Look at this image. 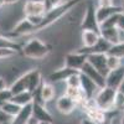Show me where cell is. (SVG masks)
<instances>
[{
    "label": "cell",
    "instance_id": "obj_1",
    "mask_svg": "<svg viewBox=\"0 0 124 124\" xmlns=\"http://www.w3.org/2000/svg\"><path fill=\"white\" fill-rule=\"evenodd\" d=\"M21 54L29 60H44L51 54V46L40 37H31L23 45Z\"/></svg>",
    "mask_w": 124,
    "mask_h": 124
},
{
    "label": "cell",
    "instance_id": "obj_2",
    "mask_svg": "<svg viewBox=\"0 0 124 124\" xmlns=\"http://www.w3.org/2000/svg\"><path fill=\"white\" fill-rule=\"evenodd\" d=\"M117 89L110 88L108 86L99 88L94 96V101L97 103V107L104 112H113L114 109V98H116Z\"/></svg>",
    "mask_w": 124,
    "mask_h": 124
},
{
    "label": "cell",
    "instance_id": "obj_3",
    "mask_svg": "<svg viewBox=\"0 0 124 124\" xmlns=\"http://www.w3.org/2000/svg\"><path fill=\"white\" fill-rule=\"evenodd\" d=\"M96 9L97 6H94L92 1H88L86 5V11L85 15L82 17V21L79 24V29L82 30H93L96 32L101 34V26L97 20V14H96Z\"/></svg>",
    "mask_w": 124,
    "mask_h": 124
},
{
    "label": "cell",
    "instance_id": "obj_4",
    "mask_svg": "<svg viewBox=\"0 0 124 124\" xmlns=\"http://www.w3.org/2000/svg\"><path fill=\"white\" fill-rule=\"evenodd\" d=\"M87 62V55L79 51H71V52L65 55L63 58V65L68 68L81 71L83 65Z\"/></svg>",
    "mask_w": 124,
    "mask_h": 124
},
{
    "label": "cell",
    "instance_id": "obj_5",
    "mask_svg": "<svg viewBox=\"0 0 124 124\" xmlns=\"http://www.w3.org/2000/svg\"><path fill=\"white\" fill-rule=\"evenodd\" d=\"M77 106L78 103L75 99H72L71 97H68L67 94H65V93L58 96V98L56 99V109L58 113H61L63 116L72 114L77 109Z\"/></svg>",
    "mask_w": 124,
    "mask_h": 124
},
{
    "label": "cell",
    "instance_id": "obj_6",
    "mask_svg": "<svg viewBox=\"0 0 124 124\" xmlns=\"http://www.w3.org/2000/svg\"><path fill=\"white\" fill-rule=\"evenodd\" d=\"M24 77L26 81L27 91H30V92H34L42 83V73H41V71L39 68H31L29 71H25Z\"/></svg>",
    "mask_w": 124,
    "mask_h": 124
},
{
    "label": "cell",
    "instance_id": "obj_7",
    "mask_svg": "<svg viewBox=\"0 0 124 124\" xmlns=\"http://www.w3.org/2000/svg\"><path fill=\"white\" fill-rule=\"evenodd\" d=\"M79 72H82L83 75L89 77L99 88L106 87V76H103L98 70H96L91 63H88V62H86V63L83 65V67L81 68Z\"/></svg>",
    "mask_w": 124,
    "mask_h": 124
},
{
    "label": "cell",
    "instance_id": "obj_8",
    "mask_svg": "<svg viewBox=\"0 0 124 124\" xmlns=\"http://www.w3.org/2000/svg\"><path fill=\"white\" fill-rule=\"evenodd\" d=\"M87 62L91 63L96 70H98L103 76L108 75L109 71L107 68V54H88Z\"/></svg>",
    "mask_w": 124,
    "mask_h": 124
},
{
    "label": "cell",
    "instance_id": "obj_9",
    "mask_svg": "<svg viewBox=\"0 0 124 124\" xmlns=\"http://www.w3.org/2000/svg\"><path fill=\"white\" fill-rule=\"evenodd\" d=\"M76 72H79V71H76V70H72V68H68L66 66H61L58 68H55L51 73L48 75L47 79L51 83H58V82H66V79L76 73Z\"/></svg>",
    "mask_w": 124,
    "mask_h": 124
},
{
    "label": "cell",
    "instance_id": "obj_10",
    "mask_svg": "<svg viewBox=\"0 0 124 124\" xmlns=\"http://www.w3.org/2000/svg\"><path fill=\"white\" fill-rule=\"evenodd\" d=\"M81 75V89L83 92V96L86 99H89V98H94L96 93L98 92L99 87L93 82L89 77H87L86 75H83L82 72H79Z\"/></svg>",
    "mask_w": 124,
    "mask_h": 124
},
{
    "label": "cell",
    "instance_id": "obj_11",
    "mask_svg": "<svg viewBox=\"0 0 124 124\" xmlns=\"http://www.w3.org/2000/svg\"><path fill=\"white\" fill-rule=\"evenodd\" d=\"M24 15L25 16H32V15H45L47 13V5L42 3H35L25 0L23 5Z\"/></svg>",
    "mask_w": 124,
    "mask_h": 124
},
{
    "label": "cell",
    "instance_id": "obj_12",
    "mask_svg": "<svg viewBox=\"0 0 124 124\" xmlns=\"http://www.w3.org/2000/svg\"><path fill=\"white\" fill-rule=\"evenodd\" d=\"M123 81H124V66L108 72V75L106 76V86L118 89Z\"/></svg>",
    "mask_w": 124,
    "mask_h": 124
},
{
    "label": "cell",
    "instance_id": "obj_13",
    "mask_svg": "<svg viewBox=\"0 0 124 124\" xmlns=\"http://www.w3.org/2000/svg\"><path fill=\"white\" fill-rule=\"evenodd\" d=\"M32 117L36 118L39 122H51V123H54V117L47 110L46 104H40V103L32 102Z\"/></svg>",
    "mask_w": 124,
    "mask_h": 124
},
{
    "label": "cell",
    "instance_id": "obj_14",
    "mask_svg": "<svg viewBox=\"0 0 124 124\" xmlns=\"http://www.w3.org/2000/svg\"><path fill=\"white\" fill-rule=\"evenodd\" d=\"M118 13H123L120 5H113V6H108V8L97 6V9H96L97 20L99 24H102L103 21H106V20H108L109 17H112L113 15H116Z\"/></svg>",
    "mask_w": 124,
    "mask_h": 124
},
{
    "label": "cell",
    "instance_id": "obj_15",
    "mask_svg": "<svg viewBox=\"0 0 124 124\" xmlns=\"http://www.w3.org/2000/svg\"><path fill=\"white\" fill-rule=\"evenodd\" d=\"M101 37L99 32H96L93 30H82L81 31V47H85V48H91L93 47Z\"/></svg>",
    "mask_w": 124,
    "mask_h": 124
},
{
    "label": "cell",
    "instance_id": "obj_16",
    "mask_svg": "<svg viewBox=\"0 0 124 124\" xmlns=\"http://www.w3.org/2000/svg\"><path fill=\"white\" fill-rule=\"evenodd\" d=\"M31 117H32V103H29L26 106H23L17 114L11 118L10 124H27Z\"/></svg>",
    "mask_w": 124,
    "mask_h": 124
},
{
    "label": "cell",
    "instance_id": "obj_17",
    "mask_svg": "<svg viewBox=\"0 0 124 124\" xmlns=\"http://www.w3.org/2000/svg\"><path fill=\"white\" fill-rule=\"evenodd\" d=\"M101 36L103 39L108 40L112 45L118 44L122 41V31L116 26V27H107V29H101Z\"/></svg>",
    "mask_w": 124,
    "mask_h": 124
},
{
    "label": "cell",
    "instance_id": "obj_18",
    "mask_svg": "<svg viewBox=\"0 0 124 124\" xmlns=\"http://www.w3.org/2000/svg\"><path fill=\"white\" fill-rule=\"evenodd\" d=\"M56 96V86L51 82H44L41 83V98H42L44 103H46L54 101Z\"/></svg>",
    "mask_w": 124,
    "mask_h": 124
},
{
    "label": "cell",
    "instance_id": "obj_19",
    "mask_svg": "<svg viewBox=\"0 0 124 124\" xmlns=\"http://www.w3.org/2000/svg\"><path fill=\"white\" fill-rule=\"evenodd\" d=\"M86 116L93 122H96L97 124H104L107 120V112L102 110L99 108H93V109L86 110Z\"/></svg>",
    "mask_w": 124,
    "mask_h": 124
},
{
    "label": "cell",
    "instance_id": "obj_20",
    "mask_svg": "<svg viewBox=\"0 0 124 124\" xmlns=\"http://www.w3.org/2000/svg\"><path fill=\"white\" fill-rule=\"evenodd\" d=\"M11 101L14 103H16V104L19 106H26L29 104V103H32L34 102V98H32V92L30 91H24V92H20L17 93V94H14Z\"/></svg>",
    "mask_w": 124,
    "mask_h": 124
},
{
    "label": "cell",
    "instance_id": "obj_21",
    "mask_svg": "<svg viewBox=\"0 0 124 124\" xmlns=\"http://www.w3.org/2000/svg\"><path fill=\"white\" fill-rule=\"evenodd\" d=\"M1 109L6 113L9 117L14 118L17 113H19V110L21 109V106L16 104V103H14L13 101H8V102H5L4 104L1 106Z\"/></svg>",
    "mask_w": 124,
    "mask_h": 124
},
{
    "label": "cell",
    "instance_id": "obj_22",
    "mask_svg": "<svg viewBox=\"0 0 124 124\" xmlns=\"http://www.w3.org/2000/svg\"><path fill=\"white\" fill-rule=\"evenodd\" d=\"M122 66H123L122 65V58H119L117 56H113V55H107V68H108V71L117 70Z\"/></svg>",
    "mask_w": 124,
    "mask_h": 124
},
{
    "label": "cell",
    "instance_id": "obj_23",
    "mask_svg": "<svg viewBox=\"0 0 124 124\" xmlns=\"http://www.w3.org/2000/svg\"><path fill=\"white\" fill-rule=\"evenodd\" d=\"M107 55H113V56H117L119 58L124 57V41H119L118 44L112 45L109 52Z\"/></svg>",
    "mask_w": 124,
    "mask_h": 124
},
{
    "label": "cell",
    "instance_id": "obj_24",
    "mask_svg": "<svg viewBox=\"0 0 124 124\" xmlns=\"http://www.w3.org/2000/svg\"><path fill=\"white\" fill-rule=\"evenodd\" d=\"M20 52L14 48H5V47H0V61H4V60H9V58H13L16 55H19Z\"/></svg>",
    "mask_w": 124,
    "mask_h": 124
},
{
    "label": "cell",
    "instance_id": "obj_25",
    "mask_svg": "<svg viewBox=\"0 0 124 124\" xmlns=\"http://www.w3.org/2000/svg\"><path fill=\"white\" fill-rule=\"evenodd\" d=\"M66 86L70 87H81V75L79 72L71 75L67 79H66Z\"/></svg>",
    "mask_w": 124,
    "mask_h": 124
},
{
    "label": "cell",
    "instance_id": "obj_26",
    "mask_svg": "<svg viewBox=\"0 0 124 124\" xmlns=\"http://www.w3.org/2000/svg\"><path fill=\"white\" fill-rule=\"evenodd\" d=\"M13 98V92L10 91V88H5L3 91H0V108H1V106L4 104L5 102L8 101H11Z\"/></svg>",
    "mask_w": 124,
    "mask_h": 124
},
{
    "label": "cell",
    "instance_id": "obj_27",
    "mask_svg": "<svg viewBox=\"0 0 124 124\" xmlns=\"http://www.w3.org/2000/svg\"><path fill=\"white\" fill-rule=\"evenodd\" d=\"M124 108V94L117 91L116 98H114V109L116 110H123Z\"/></svg>",
    "mask_w": 124,
    "mask_h": 124
},
{
    "label": "cell",
    "instance_id": "obj_28",
    "mask_svg": "<svg viewBox=\"0 0 124 124\" xmlns=\"http://www.w3.org/2000/svg\"><path fill=\"white\" fill-rule=\"evenodd\" d=\"M114 4V0H98V6L101 8H108V6H113Z\"/></svg>",
    "mask_w": 124,
    "mask_h": 124
},
{
    "label": "cell",
    "instance_id": "obj_29",
    "mask_svg": "<svg viewBox=\"0 0 124 124\" xmlns=\"http://www.w3.org/2000/svg\"><path fill=\"white\" fill-rule=\"evenodd\" d=\"M65 1H66V0H47V3H46L47 10L51 9V8H54V6H57V5H60L62 3H65Z\"/></svg>",
    "mask_w": 124,
    "mask_h": 124
},
{
    "label": "cell",
    "instance_id": "obj_30",
    "mask_svg": "<svg viewBox=\"0 0 124 124\" xmlns=\"http://www.w3.org/2000/svg\"><path fill=\"white\" fill-rule=\"evenodd\" d=\"M117 27L122 31V32H124V14H123V13L119 14L118 23H117Z\"/></svg>",
    "mask_w": 124,
    "mask_h": 124
},
{
    "label": "cell",
    "instance_id": "obj_31",
    "mask_svg": "<svg viewBox=\"0 0 124 124\" xmlns=\"http://www.w3.org/2000/svg\"><path fill=\"white\" fill-rule=\"evenodd\" d=\"M8 87H9V85H8L6 78L3 77V76H0V91H3V89H5Z\"/></svg>",
    "mask_w": 124,
    "mask_h": 124
},
{
    "label": "cell",
    "instance_id": "obj_32",
    "mask_svg": "<svg viewBox=\"0 0 124 124\" xmlns=\"http://www.w3.org/2000/svg\"><path fill=\"white\" fill-rule=\"evenodd\" d=\"M81 124H97L96 122H93L92 119H89L88 117L83 118V119H81Z\"/></svg>",
    "mask_w": 124,
    "mask_h": 124
},
{
    "label": "cell",
    "instance_id": "obj_33",
    "mask_svg": "<svg viewBox=\"0 0 124 124\" xmlns=\"http://www.w3.org/2000/svg\"><path fill=\"white\" fill-rule=\"evenodd\" d=\"M21 3V0H5V5H15Z\"/></svg>",
    "mask_w": 124,
    "mask_h": 124
},
{
    "label": "cell",
    "instance_id": "obj_34",
    "mask_svg": "<svg viewBox=\"0 0 124 124\" xmlns=\"http://www.w3.org/2000/svg\"><path fill=\"white\" fill-rule=\"evenodd\" d=\"M117 91H119L120 93H123V94H124V81L120 83V86L118 87V89H117Z\"/></svg>",
    "mask_w": 124,
    "mask_h": 124
},
{
    "label": "cell",
    "instance_id": "obj_35",
    "mask_svg": "<svg viewBox=\"0 0 124 124\" xmlns=\"http://www.w3.org/2000/svg\"><path fill=\"white\" fill-rule=\"evenodd\" d=\"M29 1H35V3H42V4H46L47 0H29Z\"/></svg>",
    "mask_w": 124,
    "mask_h": 124
},
{
    "label": "cell",
    "instance_id": "obj_36",
    "mask_svg": "<svg viewBox=\"0 0 124 124\" xmlns=\"http://www.w3.org/2000/svg\"><path fill=\"white\" fill-rule=\"evenodd\" d=\"M120 6H122V10H123V14H124V0H122V3H120Z\"/></svg>",
    "mask_w": 124,
    "mask_h": 124
},
{
    "label": "cell",
    "instance_id": "obj_37",
    "mask_svg": "<svg viewBox=\"0 0 124 124\" xmlns=\"http://www.w3.org/2000/svg\"><path fill=\"white\" fill-rule=\"evenodd\" d=\"M39 124H52L51 122H39Z\"/></svg>",
    "mask_w": 124,
    "mask_h": 124
},
{
    "label": "cell",
    "instance_id": "obj_38",
    "mask_svg": "<svg viewBox=\"0 0 124 124\" xmlns=\"http://www.w3.org/2000/svg\"><path fill=\"white\" fill-rule=\"evenodd\" d=\"M122 124H124V114L122 116Z\"/></svg>",
    "mask_w": 124,
    "mask_h": 124
},
{
    "label": "cell",
    "instance_id": "obj_39",
    "mask_svg": "<svg viewBox=\"0 0 124 124\" xmlns=\"http://www.w3.org/2000/svg\"><path fill=\"white\" fill-rule=\"evenodd\" d=\"M0 35H1V32H0Z\"/></svg>",
    "mask_w": 124,
    "mask_h": 124
}]
</instances>
